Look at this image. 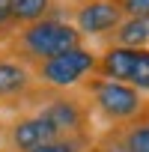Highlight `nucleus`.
<instances>
[{"label": "nucleus", "instance_id": "11", "mask_svg": "<svg viewBox=\"0 0 149 152\" xmlns=\"http://www.w3.org/2000/svg\"><path fill=\"white\" fill-rule=\"evenodd\" d=\"M119 143L125 152H149V113H143L137 122L125 125L119 134Z\"/></svg>", "mask_w": 149, "mask_h": 152}, {"label": "nucleus", "instance_id": "9", "mask_svg": "<svg viewBox=\"0 0 149 152\" xmlns=\"http://www.w3.org/2000/svg\"><path fill=\"white\" fill-rule=\"evenodd\" d=\"M110 36H113V45L119 48H149V21L125 18Z\"/></svg>", "mask_w": 149, "mask_h": 152}, {"label": "nucleus", "instance_id": "7", "mask_svg": "<svg viewBox=\"0 0 149 152\" xmlns=\"http://www.w3.org/2000/svg\"><path fill=\"white\" fill-rule=\"evenodd\" d=\"M12 146L18 149V152H30V149H36V146H45V143H51V140H60V131L45 119V116H27V119H18L15 125H12Z\"/></svg>", "mask_w": 149, "mask_h": 152}, {"label": "nucleus", "instance_id": "10", "mask_svg": "<svg viewBox=\"0 0 149 152\" xmlns=\"http://www.w3.org/2000/svg\"><path fill=\"white\" fill-rule=\"evenodd\" d=\"M51 9V0H9V15L12 21L30 27L36 21H42Z\"/></svg>", "mask_w": 149, "mask_h": 152}, {"label": "nucleus", "instance_id": "15", "mask_svg": "<svg viewBox=\"0 0 149 152\" xmlns=\"http://www.w3.org/2000/svg\"><path fill=\"white\" fill-rule=\"evenodd\" d=\"M0 152H3V149H0Z\"/></svg>", "mask_w": 149, "mask_h": 152}, {"label": "nucleus", "instance_id": "12", "mask_svg": "<svg viewBox=\"0 0 149 152\" xmlns=\"http://www.w3.org/2000/svg\"><path fill=\"white\" fill-rule=\"evenodd\" d=\"M84 149H87L84 137H60V140H51V143L36 146L30 152H84Z\"/></svg>", "mask_w": 149, "mask_h": 152}, {"label": "nucleus", "instance_id": "1", "mask_svg": "<svg viewBox=\"0 0 149 152\" xmlns=\"http://www.w3.org/2000/svg\"><path fill=\"white\" fill-rule=\"evenodd\" d=\"M87 90H90V99H93L96 110L107 122L131 125L146 113V104H143L140 93L128 84H116V81H107V78H93L87 84Z\"/></svg>", "mask_w": 149, "mask_h": 152}, {"label": "nucleus", "instance_id": "6", "mask_svg": "<svg viewBox=\"0 0 149 152\" xmlns=\"http://www.w3.org/2000/svg\"><path fill=\"white\" fill-rule=\"evenodd\" d=\"M39 116H45L60 131V137H84L87 113H84V107L74 99H54V102H48L39 110Z\"/></svg>", "mask_w": 149, "mask_h": 152}, {"label": "nucleus", "instance_id": "3", "mask_svg": "<svg viewBox=\"0 0 149 152\" xmlns=\"http://www.w3.org/2000/svg\"><path fill=\"white\" fill-rule=\"evenodd\" d=\"M96 72L107 81L134 87L137 93H149V48L110 45L104 54H99Z\"/></svg>", "mask_w": 149, "mask_h": 152}, {"label": "nucleus", "instance_id": "2", "mask_svg": "<svg viewBox=\"0 0 149 152\" xmlns=\"http://www.w3.org/2000/svg\"><path fill=\"white\" fill-rule=\"evenodd\" d=\"M81 39H84V36L78 33L74 24L57 21V18H42V21L24 27L18 42H21V48H24L30 57H36V60L42 63V60H51V57L66 54V51H72V48H81Z\"/></svg>", "mask_w": 149, "mask_h": 152}, {"label": "nucleus", "instance_id": "14", "mask_svg": "<svg viewBox=\"0 0 149 152\" xmlns=\"http://www.w3.org/2000/svg\"><path fill=\"white\" fill-rule=\"evenodd\" d=\"M12 15H9V0H0V24H6Z\"/></svg>", "mask_w": 149, "mask_h": 152}, {"label": "nucleus", "instance_id": "8", "mask_svg": "<svg viewBox=\"0 0 149 152\" xmlns=\"http://www.w3.org/2000/svg\"><path fill=\"white\" fill-rule=\"evenodd\" d=\"M30 81H33V75L27 72V66L15 60H0V99H15L27 93Z\"/></svg>", "mask_w": 149, "mask_h": 152}, {"label": "nucleus", "instance_id": "13", "mask_svg": "<svg viewBox=\"0 0 149 152\" xmlns=\"http://www.w3.org/2000/svg\"><path fill=\"white\" fill-rule=\"evenodd\" d=\"M125 18H143L149 21V0H119Z\"/></svg>", "mask_w": 149, "mask_h": 152}, {"label": "nucleus", "instance_id": "5", "mask_svg": "<svg viewBox=\"0 0 149 152\" xmlns=\"http://www.w3.org/2000/svg\"><path fill=\"white\" fill-rule=\"evenodd\" d=\"M125 21L119 0H84L74 9V27L81 36H110Z\"/></svg>", "mask_w": 149, "mask_h": 152}, {"label": "nucleus", "instance_id": "4", "mask_svg": "<svg viewBox=\"0 0 149 152\" xmlns=\"http://www.w3.org/2000/svg\"><path fill=\"white\" fill-rule=\"evenodd\" d=\"M96 66H99V57L90 51V48H72L66 54H57L51 60H42L36 66V75L54 90H69L78 81L96 75Z\"/></svg>", "mask_w": 149, "mask_h": 152}]
</instances>
